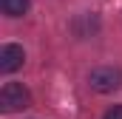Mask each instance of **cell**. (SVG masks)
I'll list each match as a JSON object with an SVG mask.
<instances>
[{
	"label": "cell",
	"instance_id": "obj_1",
	"mask_svg": "<svg viewBox=\"0 0 122 119\" xmlns=\"http://www.w3.org/2000/svg\"><path fill=\"white\" fill-rule=\"evenodd\" d=\"M88 88L97 94H114L122 88V68L117 65H97L88 71Z\"/></svg>",
	"mask_w": 122,
	"mask_h": 119
},
{
	"label": "cell",
	"instance_id": "obj_2",
	"mask_svg": "<svg viewBox=\"0 0 122 119\" xmlns=\"http://www.w3.org/2000/svg\"><path fill=\"white\" fill-rule=\"evenodd\" d=\"M31 105V91L23 82H6L0 88V111L3 114H17Z\"/></svg>",
	"mask_w": 122,
	"mask_h": 119
},
{
	"label": "cell",
	"instance_id": "obj_3",
	"mask_svg": "<svg viewBox=\"0 0 122 119\" xmlns=\"http://www.w3.org/2000/svg\"><path fill=\"white\" fill-rule=\"evenodd\" d=\"M23 62H26L23 45H17V43L0 45V74H14V71L23 68Z\"/></svg>",
	"mask_w": 122,
	"mask_h": 119
},
{
	"label": "cell",
	"instance_id": "obj_4",
	"mask_svg": "<svg viewBox=\"0 0 122 119\" xmlns=\"http://www.w3.org/2000/svg\"><path fill=\"white\" fill-rule=\"evenodd\" d=\"M71 29H74V34H77L80 40H85V37L97 34V29H99V17H97L94 11H85V14H80V17L71 23Z\"/></svg>",
	"mask_w": 122,
	"mask_h": 119
},
{
	"label": "cell",
	"instance_id": "obj_5",
	"mask_svg": "<svg viewBox=\"0 0 122 119\" xmlns=\"http://www.w3.org/2000/svg\"><path fill=\"white\" fill-rule=\"evenodd\" d=\"M31 9V0H0V11L6 17H23Z\"/></svg>",
	"mask_w": 122,
	"mask_h": 119
},
{
	"label": "cell",
	"instance_id": "obj_6",
	"mask_svg": "<svg viewBox=\"0 0 122 119\" xmlns=\"http://www.w3.org/2000/svg\"><path fill=\"white\" fill-rule=\"evenodd\" d=\"M102 119H122V102L119 105H111V108L102 114Z\"/></svg>",
	"mask_w": 122,
	"mask_h": 119
}]
</instances>
